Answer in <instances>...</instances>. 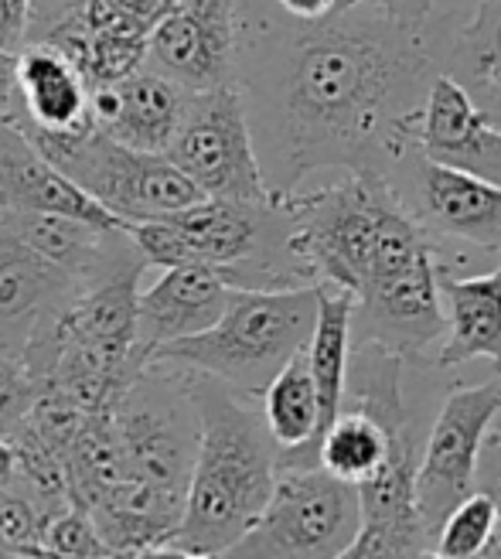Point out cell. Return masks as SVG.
<instances>
[{
  "label": "cell",
  "instance_id": "obj_14",
  "mask_svg": "<svg viewBox=\"0 0 501 559\" xmlns=\"http://www.w3.org/2000/svg\"><path fill=\"white\" fill-rule=\"evenodd\" d=\"M229 284L205 263L164 266L147 290L136 294V342L133 355L151 361L160 345L199 334L218 321L229 300Z\"/></svg>",
  "mask_w": 501,
  "mask_h": 559
},
{
  "label": "cell",
  "instance_id": "obj_9",
  "mask_svg": "<svg viewBox=\"0 0 501 559\" xmlns=\"http://www.w3.org/2000/svg\"><path fill=\"white\" fill-rule=\"evenodd\" d=\"M385 181L437 249L467 242L481 253H501V185L433 164L416 144L403 151Z\"/></svg>",
  "mask_w": 501,
  "mask_h": 559
},
{
  "label": "cell",
  "instance_id": "obj_27",
  "mask_svg": "<svg viewBox=\"0 0 501 559\" xmlns=\"http://www.w3.org/2000/svg\"><path fill=\"white\" fill-rule=\"evenodd\" d=\"M273 4L297 21H318L327 17L331 11H338V0H273Z\"/></svg>",
  "mask_w": 501,
  "mask_h": 559
},
{
  "label": "cell",
  "instance_id": "obj_30",
  "mask_svg": "<svg viewBox=\"0 0 501 559\" xmlns=\"http://www.w3.org/2000/svg\"><path fill=\"white\" fill-rule=\"evenodd\" d=\"M481 556H494V559H501V528L494 525V536L488 539V546H485V552Z\"/></svg>",
  "mask_w": 501,
  "mask_h": 559
},
{
  "label": "cell",
  "instance_id": "obj_15",
  "mask_svg": "<svg viewBox=\"0 0 501 559\" xmlns=\"http://www.w3.org/2000/svg\"><path fill=\"white\" fill-rule=\"evenodd\" d=\"M188 90L151 66L133 69L117 82H103L90 90V117L93 127L117 144L164 154L178 130Z\"/></svg>",
  "mask_w": 501,
  "mask_h": 559
},
{
  "label": "cell",
  "instance_id": "obj_12",
  "mask_svg": "<svg viewBox=\"0 0 501 559\" xmlns=\"http://www.w3.org/2000/svg\"><path fill=\"white\" fill-rule=\"evenodd\" d=\"M90 82L65 51L27 41L14 62V109L8 123L27 136H62L90 130Z\"/></svg>",
  "mask_w": 501,
  "mask_h": 559
},
{
  "label": "cell",
  "instance_id": "obj_24",
  "mask_svg": "<svg viewBox=\"0 0 501 559\" xmlns=\"http://www.w3.org/2000/svg\"><path fill=\"white\" fill-rule=\"evenodd\" d=\"M475 491L488 495L494 515H498V528H501V433L488 430L481 451H478V464H475Z\"/></svg>",
  "mask_w": 501,
  "mask_h": 559
},
{
  "label": "cell",
  "instance_id": "obj_13",
  "mask_svg": "<svg viewBox=\"0 0 501 559\" xmlns=\"http://www.w3.org/2000/svg\"><path fill=\"white\" fill-rule=\"evenodd\" d=\"M416 147L433 164L501 185V127L470 103L448 72H437L427 90Z\"/></svg>",
  "mask_w": 501,
  "mask_h": 559
},
{
  "label": "cell",
  "instance_id": "obj_1",
  "mask_svg": "<svg viewBox=\"0 0 501 559\" xmlns=\"http://www.w3.org/2000/svg\"><path fill=\"white\" fill-rule=\"evenodd\" d=\"M437 72L430 27L416 32L379 8L297 21L273 0H242L236 86L273 194L314 171L389 178L416 144Z\"/></svg>",
  "mask_w": 501,
  "mask_h": 559
},
{
  "label": "cell",
  "instance_id": "obj_18",
  "mask_svg": "<svg viewBox=\"0 0 501 559\" xmlns=\"http://www.w3.org/2000/svg\"><path fill=\"white\" fill-rule=\"evenodd\" d=\"M440 72H448L481 114L501 127V0H481L461 32L437 45Z\"/></svg>",
  "mask_w": 501,
  "mask_h": 559
},
{
  "label": "cell",
  "instance_id": "obj_19",
  "mask_svg": "<svg viewBox=\"0 0 501 559\" xmlns=\"http://www.w3.org/2000/svg\"><path fill=\"white\" fill-rule=\"evenodd\" d=\"M351 321H355V297L338 287H318V318L308 338V366L318 389V440L314 451L331 427V419L345 409V382H348V358H351Z\"/></svg>",
  "mask_w": 501,
  "mask_h": 559
},
{
  "label": "cell",
  "instance_id": "obj_6",
  "mask_svg": "<svg viewBox=\"0 0 501 559\" xmlns=\"http://www.w3.org/2000/svg\"><path fill=\"white\" fill-rule=\"evenodd\" d=\"M361 525L358 488L314 467H276L260 519L226 556L257 559H338Z\"/></svg>",
  "mask_w": 501,
  "mask_h": 559
},
{
  "label": "cell",
  "instance_id": "obj_31",
  "mask_svg": "<svg viewBox=\"0 0 501 559\" xmlns=\"http://www.w3.org/2000/svg\"><path fill=\"white\" fill-rule=\"evenodd\" d=\"M358 4H369V0H338V8H358Z\"/></svg>",
  "mask_w": 501,
  "mask_h": 559
},
{
  "label": "cell",
  "instance_id": "obj_11",
  "mask_svg": "<svg viewBox=\"0 0 501 559\" xmlns=\"http://www.w3.org/2000/svg\"><path fill=\"white\" fill-rule=\"evenodd\" d=\"M86 284L32 246L0 233V355L21 361L59 324Z\"/></svg>",
  "mask_w": 501,
  "mask_h": 559
},
{
  "label": "cell",
  "instance_id": "obj_4",
  "mask_svg": "<svg viewBox=\"0 0 501 559\" xmlns=\"http://www.w3.org/2000/svg\"><path fill=\"white\" fill-rule=\"evenodd\" d=\"M109 419L123 478L184 498L199 451V406L188 372L151 358L109 400Z\"/></svg>",
  "mask_w": 501,
  "mask_h": 559
},
{
  "label": "cell",
  "instance_id": "obj_10",
  "mask_svg": "<svg viewBox=\"0 0 501 559\" xmlns=\"http://www.w3.org/2000/svg\"><path fill=\"white\" fill-rule=\"evenodd\" d=\"M239 48L242 0H188L151 32L144 66L188 93H202L236 82Z\"/></svg>",
  "mask_w": 501,
  "mask_h": 559
},
{
  "label": "cell",
  "instance_id": "obj_22",
  "mask_svg": "<svg viewBox=\"0 0 501 559\" xmlns=\"http://www.w3.org/2000/svg\"><path fill=\"white\" fill-rule=\"evenodd\" d=\"M38 546H41V556H93V559L114 556L103 543V536L96 533L90 512L79 506H69L62 512H55L51 519H45L38 533Z\"/></svg>",
  "mask_w": 501,
  "mask_h": 559
},
{
  "label": "cell",
  "instance_id": "obj_20",
  "mask_svg": "<svg viewBox=\"0 0 501 559\" xmlns=\"http://www.w3.org/2000/svg\"><path fill=\"white\" fill-rule=\"evenodd\" d=\"M184 4L188 0H82L65 21H75L86 32L147 48L154 27Z\"/></svg>",
  "mask_w": 501,
  "mask_h": 559
},
{
  "label": "cell",
  "instance_id": "obj_26",
  "mask_svg": "<svg viewBox=\"0 0 501 559\" xmlns=\"http://www.w3.org/2000/svg\"><path fill=\"white\" fill-rule=\"evenodd\" d=\"M369 4L379 8L385 17H393L396 24L416 27V32H424V27H430L433 0H369Z\"/></svg>",
  "mask_w": 501,
  "mask_h": 559
},
{
  "label": "cell",
  "instance_id": "obj_23",
  "mask_svg": "<svg viewBox=\"0 0 501 559\" xmlns=\"http://www.w3.org/2000/svg\"><path fill=\"white\" fill-rule=\"evenodd\" d=\"M38 533L41 519L32 501L14 485L0 488V543H4L8 556H41Z\"/></svg>",
  "mask_w": 501,
  "mask_h": 559
},
{
  "label": "cell",
  "instance_id": "obj_21",
  "mask_svg": "<svg viewBox=\"0 0 501 559\" xmlns=\"http://www.w3.org/2000/svg\"><path fill=\"white\" fill-rule=\"evenodd\" d=\"M494 506L491 498L481 491H470L461 506L451 509V515L440 522L437 539H433V556L437 559H470L481 556L488 539L494 536Z\"/></svg>",
  "mask_w": 501,
  "mask_h": 559
},
{
  "label": "cell",
  "instance_id": "obj_3",
  "mask_svg": "<svg viewBox=\"0 0 501 559\" xmlns=\"http://www.w3.org/2000/svg\"><path fill=\"white\" fill-rule=\"evenodd\" d=\"M318 318V287L290 290H229L226 311L199 334L160 345L151 358L202 372L236 393L263 396L270 379L308 348Z\"/></svg>",
  "mask_w": 501,
  "mask_h": 559
},
{
  "label": "cell",
  "instance_id": "obj_16",
  "mask_svg": "<svg viewBox=\"0 0 501 559\" xmlns=\"http://www.w3.org/2000/svg\"><path fill=\"white\" fill-rule=\"evenodd\" d=\"M55 212L86 218L93 226H127L69 181L14 123L0 120V215Z\"/></svg>",
  "mask_w": 501,
  "mask_h": 559
},
{
  "label": "cell",
  "instance_id": "obj_17",
  "mask_svg": "<svg viewBox=\"0 0 501 559\" xmlns=\"http://www.w3.org/2000/svg\"><path fill=\"white\" fill-rule=\"evenodd\" d=\"M440 300L448 328H443L433 369L454 372L467 361L485 358L501 376V270L467 280L440 273Z\"/></svg>",
  "mask_w": 501,
  "mask_h": 559
},
{
  "label": "cell",
  "instance_id": "obj_2",
  "mask_svg": "<svg viewBox=\"0 0 501 559\" xmlns=\"http://www.w3.org/2000/svg\"><path fill=\"white\" fill-rule=\"evenodd\" d=\"M188 379L199 406V451L167 556H226L260 519L281 447L266 430L257 396L202 372H188Z\"/></svg>",
  "mask_w": 501,
  "mask_h": 559
},
{
  "label": "cell",
  "instance_id": "obj_25",
  "mask_svg": "<svg viewBox=\"0 0 501 559\" xmlns=\"http://www.w3.org/2000/svg\"><path fill=\"white\" fill-rule=\"evenodd\" d=\"M32 0H0V51L17 55L27 45Z\"/></svg>",
  "mask_w": 501,
  "mask_h": 559
},
{
  "label": "cell",
  "instance_id": "obj_8",
  "mask_svg": "<svg viewBox=\"0 0 501 559\" xmlns=\"http://www.w3.org/2000/svg\"><path fill=\"white\" fill-rule=\"evenodd\" d=\"M498 413L501 376L478 385H451L443 396L416 464V509L430 539H437V528L451 509L475 491L478 451Z\"/></svg>",
  "mask_w": 501,
  "mask_h": 559
},
{
  "label": "cell",
  "instance_id": "obj_29",
  "mask_svg": "<svg viewBox=\"0 0 501 559\" xmlns=\"http://www.w3.org/2000/svg\"><path fill=\"white\" fill-rule=\"evenodd\" d=\"M14 478V447L11 440L0 437V488H8Z\"/></svg>",
  "mask_w": 501,
  "mask_h": 559
},
{
  "label": "cell",
  "instance_id": "obj_7",
  "mask_svg": "<svg viewBox=\"0 0 501 559\" xmlns=\"http://www.w3.org/2000/svg\"><path fill=\"white\" fill-rule=\"evenodd\" d=\"M164 154L205 199H226V202L273 199L260 167L246 99L236 82L202 93H188L178 130Z\"/></svg>",
  "mask_w": 501,
  "mask_h": 559
},
{
  "label": "cell",
  "instance_id": "obj_28",
  "mask_svg": "<svg viewBox=\"0 0 501 559\" xmlns=\"http://www.w3.org/2000/svg\"><path fill=\"white\" fill-rule=\"evenodd\" d=\"M14 62L17 55L0 51V120H8L14 109Z\"/></svg>",
  "mask_w": 501,
  "mask_h": 559
},
{
  "label": "cell",
  "instance_id": "obj_5",
  "mask_svg": "<svg viewBox=\"0 0 501 559\" xmlns=\"http://www.w3.org/2000/svg\"><path fill=\"white\" fill-rule=\"evenodd\" d=\"M27 140L69 181H75L96 205H103L120 222L160 218L205 199L167 160V154H151V151L117 144L114 136L99 133L96 127L62 133V136H27Z\"/></svg>",
  "mask_w": 501,
  "mask_h": 559
}]
</instances>
